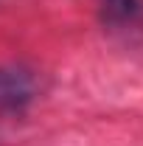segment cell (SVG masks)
Wrapping results in <instances>:
<instances>
[{"label": "cell", "mask_w": 143, "mask_h": 146, "mask_svg": "<svg viewBox=\"0 0 143 146\" xmlns=\"http://www.w3.org/2000/svg\"><path fill=\"white\" fill-rule=\"evenodd\" d=\"M39 93L34 70L25 68H0V110H20L31 104Z\"/></svg>", "instance_id": "6da1fadb"}, {"label": "cell", "mask_w": 143, "mask_h": 146, "mask_svg": "<svg viewBox=\"0 0 143 146\" xmlns=\"http://www.w3.org/2000/svg\"><path fill=\"white\" fill-rule=\"evenodd\" d=\"M104 14L115 23H140L143 20V0H98Z\"/></svg>", "instance_id": "7a4b0ae2"}]
</instances>
